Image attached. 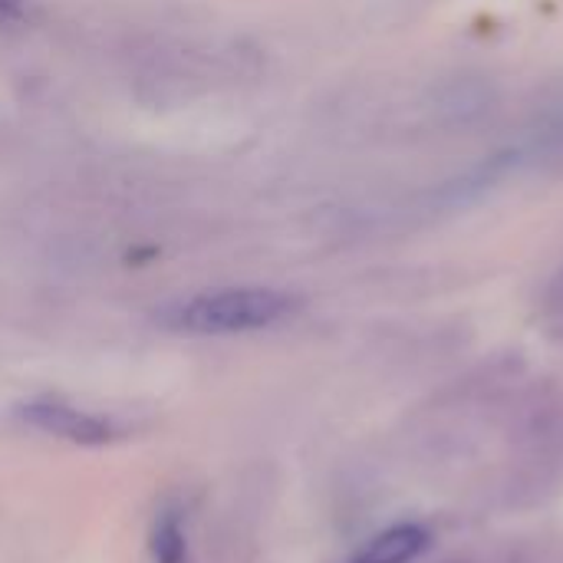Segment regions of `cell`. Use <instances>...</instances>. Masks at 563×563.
Instances as JSON below:
<instances>
[{"label":"cell","mask_w":563,"mask_h":563,"mask_svg":"<svg viewBox=\"0 0 563 563\" xmlns=\"http://www.w3.org/2000/svg\"><path fill=\"white\" fill-rule=\"evenodd\" d=\"M148 558L152 563H191V544L181 508L165 505L155 511L148 528Z\"/></svg>","instance_id":"277c9868"},{"label":"cell","mask_w":563,"mask_h":563,"mask_svg":"<svg viewBox=\"0 0 563 563\" xmlns=\"http://www.w3.org/2000/svg\"><path fill=\"white\" fill-rule=\"evenodd\" d=\"M23 0H0V13H20Z\"/></svg>","instance_id":"8992f818"},{"label":"cell","mask_w":563,"mask_h":563,"mask_svg":"<svg viewBox=\"0 0 563 563\" xmlns=\"http://www.w3.org/2000/svg\"><path fill=\"white\" fill-rule=\"evenodd\" d=\"M429 544V534L416 525H399L373 538L353 563H409L416 561Z\"/></svg>","instance_id":"5b68a950"},{"label":"cell","mask_w":563,"mask_h":563,"mask_svg":"<svg viewBox=\"0 0 563 563\" xmlns=\"http://www.w3.org/2000/svg\"><path fill=\"white\" fill-rule=\"evenodd\" d=\"M16 419L26 429H36L49 439L82 445V449H102L122 439V429L96 412H86L79 406H69L63 399H30L16 406Z\"/></svg>","instance_id":"7a4b0ae2"},{"label":"cell","mask_w":563,"mask_h":563,"mask_svg":"<svg viewBox=\"0 0 563 563\" xmlns=\"http://www.w3.org/2000/svg\"><path fill=\"white\" fill-rule=\"evenodd\" d=\"M495 106V89L482 76H455L435 92V115L449 125H468Z\"/></svg>","instance_id":"3957f363"},{"label":"cell","mask_w":563,"mask_h":563,"mask_svg":"<svg viewBox=\"0 0 563 563\" xmlns=\"http://www.w3.org/2000/svg\"><path fill=\"white\" fill-rule=\"evenodd\" d=\"M294 310V297L271 287H224L198 294L165 313V323L191 336H231L274 327Z\"/></svg>","instance_id":"6da1fadb"}]
</instances>
